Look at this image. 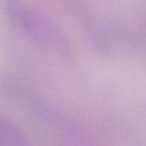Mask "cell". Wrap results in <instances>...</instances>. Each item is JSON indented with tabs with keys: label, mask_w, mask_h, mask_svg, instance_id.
Masks as SVG:
<instances>
[{
	"label": "cell",
	"mask_w": 146,
	"mask_h": 146,
	"mask_svg": "<svg viewBox=\"0 0 146 146\" xmlns=\"http://www.w3.org/2000/svg\"><path fill=\"white\" fill-rule=\"evenodd\" d=\"M4 13L10 24L31 42L66 61H73L72 47L64 33L42 12L23 0H5Z\"/></svg>",
	"instance_id": "1"
},
{
	"label": "cell",
	"mask_w": 146,
	"mask_h": 146,
	"mask_svg": "<svg viewBox=\"0 0 146 146\" xmlns=\"http://www.w3.org/2000/svg\"><path fill=\"white\" fill-rule=\"evenodd\" d=\"M72 10L81 25L92 51L101 57L112 54V46L105 32L84 0H67Z\"/></svg>",
	"instance_id": "2"
}]
</instances>
